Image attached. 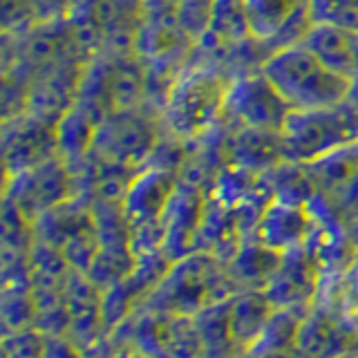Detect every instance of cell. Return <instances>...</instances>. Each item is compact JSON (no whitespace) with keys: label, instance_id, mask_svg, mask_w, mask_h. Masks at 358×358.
Instances as JSON below:
<instances>
[{"label":"cell","instance_id":"23","mask_svg":"<svg viewBox=\"0 0 358 358\" xmlns=\"http://www.w3.org/2000/svg\"><path fill=\"white\" fill-rule=\"evenodd\" d=\"M175 9V16L182 29L188 34L195 43L204 38L210 25V11L213 0H168Z\"/></svg>","mask_w":358,"mask_h":358},{"label":"cell","instance_id":"22","mask_svg":"<svg viewBox=\"0 0 358 358\" xmlns=\"http://www.w3.org/2000/svg\"><path fill=\"white\" fill-rule=\"evenodd\" d=\"M313 22H329L358 31V0H307Z\"/></svg>","mask_w":358,"mask_h":358},{"label":"cell","instance_id":"21","mask_svg":"<svg viewBox=\"0 0 358 358\" xmlns=\"http://www.w3.org/2000/svg\"><path fill=\"white\" fill-rule=\"evenodd\" d=\"M164 356L204 358V347H201V336L195 316L164 311Z\"/></svg>","mask_w":358,"mask_h":358},{"label":"cell","instance_id":"14","mask_svg":"<svg viewBox=\"0 0 358 358\" xmlns=\"http://www.w3.org/2000/svg\"><path fill=\"white\" fill-rule=\"evenodd\" d=\"M311 229V213L307 206L271 199L264 206L253 229V238L278 253L302 246Z\"/></svg>","mask_w":358,"mask_h":358},{"label":"cell","instance_id":"25","mask_svg":"<svg viewBox=\"0 0 358 358\" xmlns=\"http://www.w3.org/2000/svg\"><path fill=\"white\" fill-rule=\"evenodd\" d=\"M0 16H3L5 36H20V34L38 27L27 0H0Z\"/></svg>","mask_w":358,"mask_h":358},{"label":"cell","instance_id":"28","mask_svg":"<svg viewBox=\"0 0 358 358\" xmlns=\"http://www.w3.org/2000/svg\"><path fill=\"white\" fill-rule=\"evenodd\" d=\"M99 358H150V356H145L143 352H139L137 347H132V345H123V343L115 345V343L106 341V347Z\"/></svg>","mask_w":358,"mask_h":358},{"label":"cell","instance_id":"11","mask_svg":"<svg viewBox=\"0 0 358 358\" xmlns=\"http://www.w3.org/2000/svg\"><path fill=\"white\" fill-rule=\"evenodd\" d=\"M3 155L5 173L16 175L59 152L56 123L29 112L3 121Z\"/></svg>","mask_w":358,"mask_h":358},{"label":"cell","instance_id":"19","mask_svg":"<svg viewBox=\"0 0 358 358\" xmlns=\"http://www.w3.org/2000/svg\"><path fill=\"white\" fill-rule=\"evenodd\" d=\"M311 307H289V309H273L271 318L266 320L262 334L249 347L244 356L249 358H268L275 354H282L287 350H294L296 334L302 318L307 316Z\"/></svg>","mask_w":358,"mask_h":358},{"label":"cell","instance_id":"15","mask_svg":"<svg viewBox=\"0 0 358 358\" xmlns=\"http://www.w3.org/2000/svg\"><path fill=\"white\" fill-rule=\"evenodd\" d=\"M309 48L329 70L347 76L352 81L358 72V31L329 25V22H313L305 38L300 41Z\"/></svg>","mask_w":358,"mask_h":358},{"label":"cell","instance_id":"10","mask_svg":"<svg viewBox=\"0 0 358 358\" xmlns=\"http://www.w3.org/2000/svg\"><path fill=\"white\" fill-rule=\"evenodd\" d=\"M251 38L273 50L296 45L313 25L307 0H244ZM268 52V54H271Z\"/></svg>","mask_w":358,"mask_h":358},{"label":"cell","instance_id":"17","mask_svg":"<svg viewBox=\"0 0 358 358\" xmlns=\"http://www.w3.org/2000/svg\"><path fill=\"white\" fill-rule=\"evenodd\" d=\"M271 313H273V305L268 302L262 289H244L229 298L231 336L242 356L249 352V347L262 334Z\"/></svg>","mask_w":358,"mask_h":358},{"label":"cell","instance_id":"1","mask_svg":"<svg viewBox=\"0 0 358 358\" xmlns=\"http://www.w3.org/2000/svg\"><path fill=\"white\" fill-rule=\"evenodd\" d=\"M233 76L224 67L186 65L168 85L159 117L179 141L204 139L224 121Z\"/></svg>","mask_w":358,"mask_h":358},{"label":"cell","instance_id":"3","mask_svg":"<svg viewBox=\"0 0 358 358\" xmlns=\"http://www.w3.org/2000/svg\"><path fill=\"white\" fill-rule=\"evenodd\" d=\"M233 294H238V287L229 275L227 262H222L215 253L193 251L171 262L141 307L195 316L213 302L229 300Z\"/></svg>","mask_w":358,"mask_h":358},{"label":"cell","instance_id":"13","mask_svg":"<svg viewBox=\"0 0 358 358\" xmlns=\"http://www.w3.org/2000/svg\"><path fill=\"white\" fill-rule=\"evenodd\" d=\"M294 347L309 358H350L358 352V334L334 313L311 307L300 322Z\"/></svg>","mask_w":358,"mask_h":358},{"label":"cell","instance_id":"26","mask_svg":"<svg viewBox=\"0 0 358 358\" xmlns=\"http://www.w3.org/2000/svg\"><path fill=\"white\" fill-rule=\"evenodd\" d=\"M27 3L38 25L65 20L67 14H70V9L74 7V0H27Z\"/></svg>","mask_w":358,"mask_h":358},{"label":"cell","instance_id":"2","mask_svg":"<svg viewBox=\"0 0 358 358\" xmlns=\"http://www.w3.org/2000/svg\"><path fill=\"white\" fill-rule=\"evenodd\" d=\"M260 72L291 110L329 108L350 99V78L329 70L302 43L287 45V48L266 54Z\"/></svg>","mask_w":358,"mask_h":358},{"label":"cell","instance_id":"7","mask_svg":"<svg viewBox=\"0 0 358 358\" xmlns=\"http://www.w3.org/2000/svg\"><path fill=\"white\" fill-rule=\"evenodd\" d=\"M78 193V179L72 164L61 152L36 166L5 177V197L31 224L52 208L74 199Z\"/></svg>","mask_w":358,"mask_h":358},{"label":"cell","instance_id":"16","mask_svg":"<svg viewBox=\"0 0 358 358\" xmlns=\"http://www.w3.org/2000/svg\"><path fill=\"white\" fill-rule=\"evenodd\" d=\"M287 162L280 132L238 128L229 137V164L246 168L257 175H264L278 164Z\"/></svg>","mask_w":358,"mask_h":358},{"label":"cell","instance_id":"18","mask_svg":"<svg viewBox=\"0 0 358 358\" xmlns=\"http://www.w3.org/2000/svg\"><path fill=\"white\" fill-rule=\"evenodd\" d=\"M280 257H282V253L268 249L260 240L249 235V238L242 240L240 249L227 262V268L238 291L264 289L268 278L273 275V271L280 264Z\"/></svg>","mask_w":358,"mask_h":358},{"label":"cell","instance_id":"12","mask_svg":"<svg viewBox=\"0 0 358 358\" xmlns=\"http://www.w3.org/2000/svg\"><path fill=\"white\" fill-rule=\"evenodd\" d=\"M320 268L305 244L289 249L280 257V264L268 278L266 287L262 289L273 309L289 307H311L313 298L320 287Z\"/></svg>","mask_w":358,"mask_h":358},{"label":"cell","instance_id":"32","mask_svg":"<svg viewBox=\"0 0 358 358\" xmlns=\"http://www.w3.org/2000/svg\"><path fill=\"white\" fill-rule=\"evenodd\" d=\"M350 358H352V356H350Z\"/></svg>","mask_w":358,"mask_h":358},{"label":"cell","instance_id":"8","mask_svg":"<svg viewBox=\"0 0 358 358\" xmlns=\"http://www.w3.org/2000/svg\"><path fill=\"white\" fill-rule=\"evenodd\" d=\"M291 108L268 83V78L257 67L255 72L235 74L231 81L224 119L238 128H257L280 132Z\"/></svg>","mask_w":358,"mask_h":358},{"label":"cell","instance_id":"24","mask_svg":"<svg viewBox=\"0 0 358 358\" xmlns=\"http://www.w3.org/2000/svg\"><path fill=\"white\" fill-rule=\"evenodd\" d=\"M45 336L41 329H22L3 336V358H45Z\"/></svg>","mask_w":358,"mask_h":358},{"label":"cell","instance_id":"31","mask_svg":"<svg viewBox=\"0 0 358 358\" xmlns=\"http://www.w3.org/2000/svg\"><path fill=\"white\" fill-rule=\"evenodd\" d=\"M347 101H352V103L358 106V72H356V76L352 78V90H350V99H347Z\"/></svg>","mask_w":358,"mask_h":358},{"label":"cell","instance_id":"30","mask_svg":"<svg viewBox=\"0 0 358 358\" xmlns=\"http://www.w3.org/2000/svg\"><path fill=\"white\" fill-rule=\"evenodd\" d=\"M268 358H309V356H305V354H300L296 347L294 350H287V352H282V354H275V356H268Z\"/></svg>","mask_w":358,"mask_h":358},{"label":"cell","instance_id":"4","mask_svg":"<svg viewBox=\"0 0 358 358\" xmlns=\"http://www.w3.org/2000/svg\"><path fill=\"white\" fill-rule=\"evenodd\" d=\"M285 159L313 164L358 143V106L343 101L338 106L291 110L280 128Z\"/></svg>","mask_w":358,"mask_h":358},{"label":"cell","instance_id":"27","mask_svg":"<svg viewBox=\"0 0 358 358\" xmlns=\"http://www.w3.org/2000/svg\"><path fill=\"white\" fill-rule=\"evenodd\" d=\"M45 358H85V354L63 334H45Z\"/></svg>","mask_w":358,"mask_h":358},{"label":"cell","instance_id":"29","mask_svg":"<svg viewBox=\"0 0 358 358\" xmlns=\"http://www.w3.org/2000/svg\"><path fill=\"white\" fill-rule=\"evenodd\" d=\"M347 233H350V240H352V246L358 255V220H354L352 224H347Z\"/></svg>","mask_w":358,"mask_h":358},{"label":"cell","instance_id":"6","mask_svg":"<svg viewBox=\"0 0 358 358\" xmlns=\"http://www.w3.org/2000/svg\"><path fill=\"white\" fill-rule=\"evenodd\" d=\"M182 179L171 168H148L130 179L121 199L123 217L130 229L134 255H148L164 246V217Z\"/></svg>","mask_w":358,"mask_h":358},{"label":"cell","instance_id":"5","mask_svg":"<svg viewBox=\"0 0 358 358\" xmlns=\"http://www.w3.org/2000/svg\"><path fill=\"white\" fill-rule=\"evenodd\" d=\"M143 106L106 115L85 162L108 171L139 173L159 145L162 121V117H150Z\"/></svg>","mask_w":358,"mask_h":358},{"label":"cell","instance_id":"9","mask_svg":"<svg viewBox=\"0 0 358 358\" xmlns=\"http://www.w3.org/2000/svg\"><path fill=\"white\" fill-rule=\"evenodd\" d=\"M65 313V336L85 354V358H96L108 341L103 322V289L78 268H72L70 282H67Z\"/></svg>","mask_w":358,"mask_h":358},{"label":"cell","instance_id":"20","mask_svg":"<svg viewBox=\"0 0 358 358\" xmlns=\"http://www.w3.org/2000/svg\"><path fill=\"white\" fill-rule=\"evenodd\" d=\"M204 358H242L238 345L231 336L229 324V300L213 302L195 313Z\"/></svg>","mask_w":358,"mask_h":358}]
</instances>
